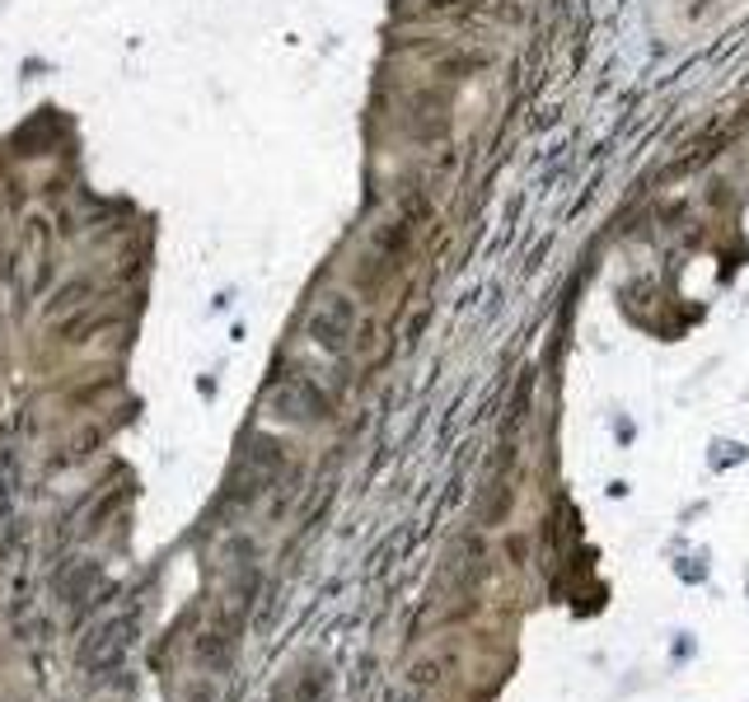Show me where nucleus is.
<instances>
[{"instance_id": "nucleus-2", "label": "nucleus", "mask_w": 749, "mask_h": 702, "mask_svg": "<svg viewBox=\"0 0 749 702\" xmlns=\"http://www.w3.org/2000/svg\"><path fill=\"white\" fill-rule=\"evenodd\" d=\"M309 337H315L323 352L337 356L342 347H347V337H352V305L337 300V295H333V300H323L315 309V319H309Z\"/></svg>"}, {"instance_id": "nucleus-1", "label": "nucleus", "mask_w": 749, "mask_h": 702, "mask_svg": "<svg viewBox=\"0 0 749 702\" xmlns=\"http://www.w3.org/2000/svg\"><path fill=\"white\" fill-rule=\"evenodd\" d=\"M277 412L281 417H291V421H315V417H328V394L315 384V380H305V374H291L286 384H277Z\"/></svg>"}]
</instances>
